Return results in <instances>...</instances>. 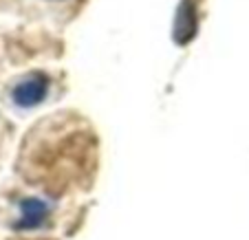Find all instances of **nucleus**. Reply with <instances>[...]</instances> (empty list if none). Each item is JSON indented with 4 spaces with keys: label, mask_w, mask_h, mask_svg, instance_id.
<instances>
[{
    "label": "nucleus",
    "mask_w": 249,
    "mask_h": 240,
    "mask_svg": "<svg viewBox=\"0 0 249 240\" xmlns=\"http://www.w3.org/2000/svg\"><path fill=\"white\" fill-rule=\"evenodd\" d=\"M194 31H196V11L190 0H183L177 11V24H174V38L177 42H188L192 40Z\"/></svg>",
    "instance_id": "nucleus-3"
},
{
    "label": "nucleus",
    "mask_w": 249,
    "mask_h": 240,
    "mask_svg": "<svg viewBox=\"0 0 249 240\" xmlns=\"http://www.w3.org/2000/svg\"><path fill=\"white\" fill-rule=\"evenodd\" d=\"M49 90V77L42 73H33L27 80H22L14 90V102L20 108H31L40 104Z\"/></svg>",
    "instance_id": "nucleus-2"
},
{
    "label": "nucleus",
    "mask_w": 249,
    "mask_h": 240,
    "mask_svg": "<svg viewBox=\"0 0 249 240\" xmlns=\"http://www.w3.org/2000/svg\"><path fill=\"white\" fill-rule=\"evenodd\" d=\"M95 163L93 135L73 119H51L36 126L24 148V172L31 183L62 192L90 174Z\"/></svg>",
    "instance_id": "nucleus-1"
},
{
    "label": "nucleus",
    "mask_w": 249,
    "mask_h": 240,
    "mask_svg": "<svg viewBox=\"0 0 249 240\" xmlns=\"http://www.w3.org/2000/svg\"><path fill=\"white\" fill-rule=\"evenodd\" d=\"M22 209H24V218L20 223L22 227H36L47 216V205L42 201H27L22 205Z\"/></svg>",
    "instance_id": "nucleus-4"
}]
</instances>
